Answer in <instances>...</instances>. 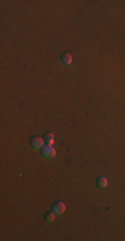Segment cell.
<instances>
[{"label":"cell","mask_w":125,"mask_h":241,"mask_svg":"<svg viewBox=\"0 0 125 241\" xmlns=\"http://www.w3.org/2000/svg\"><path fill=\"white\" fill-rule=\"evenodd\" d=\"M45 143H47L45 139L40 135H35L29 139V145H31L32 149H35V150H41L43 147L45 146Z\"/></svg>","instance_id":"1"},{"label":"cell","mask_w":125,"mask_h":241,"mask_svg":"<svg viewBox=\"0 0 125 241\" xmlns=\"http://www.w3.org/2000/svg\"><path fill=\"white\" fill-rule=\"evenodd\" d=\"M41 155L47 159H51V158H55L56 155V150L52 145H45L44 147L41 149Z\"/></svg>","instance_id":"2"},{"label":"cell","mask_w":125,"mask_h":241,"mask_svg":"<svg viewBox=\"0 0 125 241\" xmlns=\"http://www.w3.org/2000/svg\"><path fill=\"white\" fill-rule=\"evenodd\" d=\"M52 210L55 212L57 216H61V214H64V212H65V204H64L63 201H57V202L53 204Z\"/></svg>","instance_id":"3"},{"label":"cell","mask_w":125,"mask_h":241,"mask_svg":"<svg viewBox=\"0 0 125 241\" xmlns=\"http://www.w3.org/2000/svg\"><path fill=\"white\" fill-rule=\"evenodd\" d=\"M96 185H97L98 189H106V187H108V179H106L104 176H101V177H98L97 178Z\"/></svg>","instance_id":"4"},{"label":"cell","mask_w":125,"mask_h":241,"mask_svg":"<svg viewBox=\"0 0 125 241\" xmlns=\"http://www.w3.org/2000/svg\"><path fill=\"white\" fill-rule=\"evenodd\" d=\"M61 62H63L65 66H69V64H72V62H73V59H72V55H71V54H64V55L61 56Z\"/></svg>","instance_id":"5"},{"label":"cell","mask_w":125,"mask_h":241,"mask_svg":"<svg viewBox=\"0 0 125 241\" xmlns=\"http://www.w3.org/2000/svg\"><path fill=\"white\" fill-rule=\"evenodd\" d=\"M44 139H45V142H47V145H52L53 146V143H55V134L47 133L44 135Z\"/></svg>","instance_id":"6"},{"label":"cell","mask_w":125,"mask_h":241,"mask_svg":"<svg viewBox=\"0 0 125 241\" xmlns=\"http://www.w3.org/2000/svg\"><path fill=\"white\" fill-rule=\"evenodd\" d=\"M55 216H56V213H55V212H47V213H45V221H47V222H53V221H55Z\"/></svg>","instance_id":"7"}]
</instances>
